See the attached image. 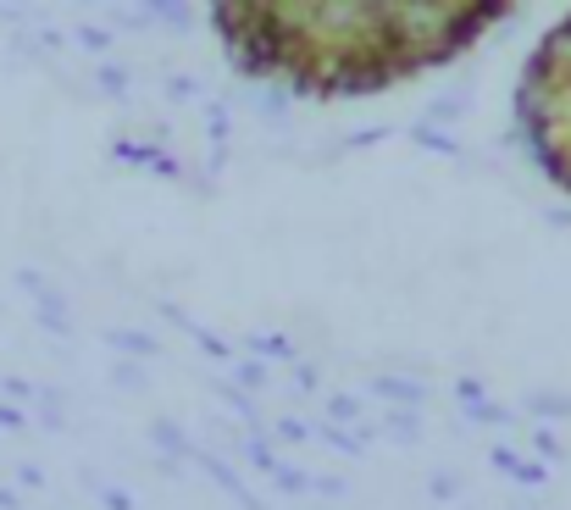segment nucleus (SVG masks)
I'll return each mask as SVG.
<instances>
[{"label": "nucleus", "mask_w": 571, "mask_h": 510, "mask_svg": "<svg viewBox=\"0 0 571 510\" xmlns=\"http://www.w3.org/2000/svg\"><path fill=\"white\" fill-rule=\"evenodd\" d=\"M145 7H150V12H162V7H173V0H145Z\"/></svg>", "instance_id": "f257e3e1"}]
</instances>
